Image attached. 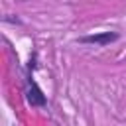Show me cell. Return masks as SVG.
Returning <instances> with one entry per match:
<instances>
[{"label":"cell","mask_w":126,"mask_h":126,"mask_svg":"<svg viewBox=\"0 0 126 126\" xmlns=\"http://www.w3.org/2000/svg\"><path fill=\"white\" fill-rule=\"evenodd\" d=\"M26 98L32 106H45L47 104V98L43 94V91L37 87V83L33 81V75L28 73L26 75Z\"/></svg>","instance_id":"obj_1"},{"label":"cell","mask_w":126,"mask_h":126,"mask_svg":"<svg viewBox=\"0 0 126 126\" xmlns=\"http://www.w3.org/2000/svg\"><path fill=\"white\" fill-rule=\"evenodd\" d=\"M116 39H118V33H114V32H98V33H93V35L79 37L81 43H94V45H100V47H104V45H108Z\"/></svg>","instance_id":"obj_2"}]
</instances>
